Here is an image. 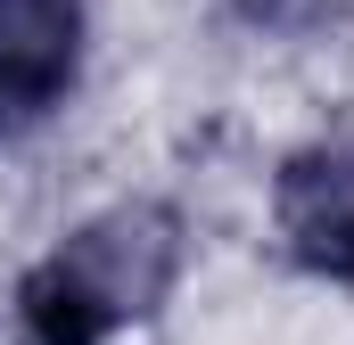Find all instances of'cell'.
Instances as JSON below:
<instances>
[{
    "mask_svg": "<svg viewBox=\"0 0 354 345\" xmlns=\"http://www.w3.org/2000/svg\"><path fill=\"white\" fill-rule=\"evenodd\" d=\"M189 263V222L174 197H115L58 230L41 255L17 271L8 321L17 345H115L149 329L181 288Z\"/></svg>",
    "mask_w": 354,
    "mask_h": 345,
    "instance_id": "obj_1",
    "label": "cell"
},
{
    "mask_svg": "<svg viewBox=\"0 0 354 345\" xmlns=\"http://www.w3.org/2000/svg\"><path fill=\"white\" fill-rule=\"evenodd\" d=\"M272 247L313 288H354V124L297 140L272 165Z\"/></svg>",
    "mask_w": 354,
    "mask_h": 345,
    "instance_id": "obj_2",
    "label": "cell"
},
{
    "mask_svg": "<svg viewBox=\"0 0 354 345\" xmlns=\"http://www.w3.org/2000/svg\"><path fill=\"white\" fill-rule=\"evenodd\" d=\"M91 66V0H0V148L41 132Z\"/></svg>",
    "mask_w": 354,
    "mask_h": 345,
    "instance_id": "obj_3",
    "label": "cell"
}]
</instances>
